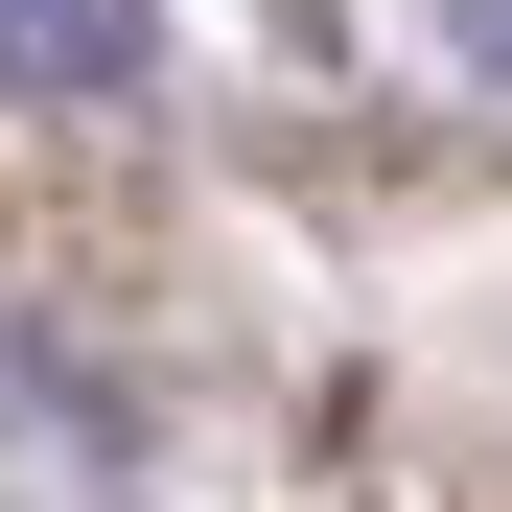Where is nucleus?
Listing matches in <instances>:
<instances>
[{
    "label": "nucleus",
    "instance_id": "f257e3e1",
    "mask_svg": "<svg viewBox=\"0 0 512 512\" xmlns=\"http://www.w3.org/2000/svg\"><path fill=\"white\" fill-rule=\"evenodd\" d=\"M163 47V0H0V94H117Z\"/></svg>",
    "mask_w": 512,
    "mask_h": 512
},
{
    "label": "nucleus",
    "instance_id": "f03ea898",
    "mask_svg": "<svg viewBox=\"0 0 512 512\" xmlns=\"http://www.w3.org/2000/svg\"><path fill=\"white\" fill-rule=\"evenodd\" d=\"M443 24H466V70H512V0H443Z\"/></svg>",
    "mask_w": 512,
    "mask_h": 512
}]
</instances>
